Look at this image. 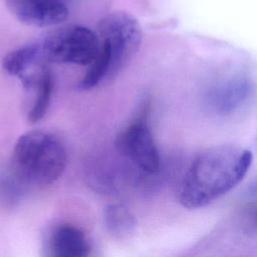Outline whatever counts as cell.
<instances>
[{"label":"cell","instance_id":"cell-5","mask_svg":"<svg viewBox=\"0 0 257 257\" xmlns=\"http://www.w3.org/2000/svg\"><path fill=\"white\" fill-rule=\"evenodd\" d=\"M115 145L119 153L143 172L147 174L159 172L161 158L146 109H143L117 135Z\"/></svg>","mask_w":257,"mask_h":257},{"label":"cell","instance_id":"cell-6","mask_svg":"<svg viewBox=\"0 0 257 257\" xmlns=\"http://www.w3.org/2000/svg\"><path fill=\"white\" fill-rule=\"evenodd\" d=\"M253 93V83L246 74L233 72L215 80L205 93L206 107L218 115H230L242 108Z\"/></svg>","mask_w":257,"mask_h":257},{"label":"cell","instance_id":"cell-8","mask_svg":"<svg viewBox=\"0 0 257 257\" xmlns=\"http://www.w3.org/2000/svg\"><path fill=\"white\" fill-rule=\"evenodd\" d=\"M90 243L84 232L71 224L55 226L47 237V257H88Z\"/></svg>","mask_w":257,"mask_h":257},{"label":"cell","instance_id":"cell-4","mask_svg":"<svg viewBox=\"0 0 257 257\" xmlns=\"http://www.w3.org/2000/svg\"><path fill=\"white\" fill-rule=\"evenodd\" d=\"M97 35L111 56L109 78L116 76L139 50L142 43V27L130 13L115 11L98 22Z\"/></svg>","mask_w":257,"mask_h":257},{"label":"cell","instance_id":"cell-10","mask_svg":"<svg viewBox=\"0 0 257 257\" xmlns=\"http://www.w3.org/2000/svg\"><path fill=\"white\" fill-rule=\"evenodd\" d=\"M53 87V74L47 65L41 71L37 81L30 89V91L34 92L33 101L27 113V119L30 123H36L45 116L50 105Z\"/></svg>","mask_w":257,"mask_h":257},{"label":"cell","instance_id":"cell-11","mask_svg":"<svg viewBox=\"0 0 257 257\" xmlns=\"http://www.w3.org/2000/svg\"><path fill=\"white\" fill-rule=\"evenodd\" d=\"M103 219L107 231L117 238H126L135 231V217L121 204L108 205L104 210Z\"/></svg>","mask_w":257,"mask_h":257},{"label":"cell","instance_id":"cell-1","mask_svg":"<svg viewBox=\"0 0 257 257\" xmlns=\"http://www.w3.org/2000/svg\"><path fill=\"white\" fill-rule=\"evenodd\" d=\"M252 160L249 150L235 145L216 146L201 152L181 181L179 202L188 209L209 205L244 179Z\"/></svg>","mask_w":257,"mask_h":257},{"label":"cell","instance_id":"cell-2","mask_svg":"<svg viewBox=\"0 0 257 257\" xmlns=\"http://www.w3.org/2000/svg\"><path fill=\"white\" fill-rule=\"evenodd\" d=\"M67 154L61 141L52 133L34 130L20 136L13 148L12 166L21 181L50 185L63 174Z\"/></svg>","mask_w":257,"mask_h":257},{"label":"cell","instance_id":"cell-9","mask_svg":"<svg viewBox=\"0 0 257 257\" xmlns=\"http://www.w3.org/2000/svg\"><path fill=\"white\" fill-rule=\"evenodd\" d=\"M46 63L48 62L43 58L38 42L18 47L7 53L2 59L3 69L19 80Z\"/></svg>","mask_w":257,"mask_h":257},{"label":"cell","instance_id":"cell-7","mask_svg":"<svg viewBox=\"0 0 257 257\" xmlns=\"http://www.w3.org/2000/svg\"><path fill=\"white\" fill-rule=\"evenodd\" d=\"M69 0H5L9 12L21 23L34 27L61 24L69 14Z\"/></svg>","mask_w":257,"mask_h":257},{"label":"cell","instance_id":"cell-3","mask_svg":"<svg viewBox=\"0 0 257 257\" xmlns=\"http://www.w3.org/2000/svg\"><path fill=\"white\" fill-rule=\"evenodd\" d=\"M46 62L89 65L100 49V39L88 27L69 24L50 30L38 41Z\"/></svg>","mask_w":257,"mask_h":257},{"label":"cell","instance_id":"cell-12","mask_svg":"<svg viewBox=\"0 0 257 257\" xmlns=\"http://www.w3.org/2000/svg\"><path fill=\"white\" fill-rule=\"evenodd\" d=\"M245 210L249 219L257 225V180L248 188Z\"/></svg>","mask_w":257,"mask_h":257}]
</instances>
